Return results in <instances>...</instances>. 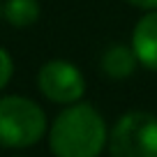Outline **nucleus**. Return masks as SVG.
Listing matches in <instances>:
<instances>
[{
    "label": "nucleus",
    "mask_w": 157,
    "mask_h": 157,
    "mask_svg": "<svg viewBox=\"0 0 157 157\" xmlns=\"http://www.w3.org/2000/svg\"><path fill=\"white\" fill-rule=\"evenodd\" d=\"M106 146V125L90 104L67 106L51 125L49 148L56 157H99Z\"/></svg>",
    "instance_id": "obj_1"
},
{
    "label": "nucleus",
    "mask_w": 157,
    "mask_h": 157,
    "mask_svg": "<svg viewBox=\"0 0 157 157\" xmlns=\"http://www.w3.org/2000/svg\"><path fill=\"white\" fill-rule=\"evenodd\" d=\"M46 132L44 111L28 97L10 95L0 99V146L28 148Z\"/></svg>",
    "instance_id": "obj_2"
},
{
    "label": "nucleus",
    "mask_w": 157,
    "mask_h": 157,
    "mask_svg": "<svg viewBox=\"0 0 157 157\" xmlns=\"http://www.w3.org/2000/svg\"><path fill=\"white\" fill-rule=\"evenodd\" d=\"M111 157H157V118L143 111L125 113L109 136Z\"/></svg>",
    "instance_id": "obj_3"
},
{
    "label": "nucleus",
    "mask_w": 157,
    "mask_h": 157,
    "mask_svg": "<svg viewBox=\"0 0 157 157\" xmlns=\"http://www.w3.org/2000/svg\"><path fill=\"white\" fill-rule=\"evenodd\" d=\"M37 83L46 99L58 102V104H74L86 93L83 74L76 69V65L67 63V60L44 63L42 69H39Z\"/></svg>",
    "instance_id": "obj_4"
},
{
    "label": "nucleus",
    "mask_w": 157,
    "mask_h": 157,
    "mask_svg": "<svg viewBox=\"0 0 157 157\" xmlns=\"http://www.w3.org/2000/svg\"><path fill=\"white\" fill-rule=\"evenodd\" d=\"M132 49L143 67L157 72V10L141 16L132 33Z\"/></svg>",
    "instance_id": "obj_5"
},
{
    "label": "nucleus",
    "mask_w": 157,
    "mask_h": 157,
    "mask_svg": "<svg viewBox=\"0 0 157 157\" xmlns=\"http://www.w3.org/2000/svg\"><path fill=\"white\" fill-rule=\"evenodd\" d=\"M136 53L134 49L125 44H113L106 53L102 56V69L111 78H125L136 69Z\"/></svg>",
    "instance_id": "obj_6"
},
{
    "label": "nucleus",
    "mask_w": 157,
    "mask_h": 157,
    "mask_svg": "<svg viewBox=\"0 0 157 157\" xmlns=\"http://www.w3.org/2000/svg\"><path fill=\"white\" fill-rule=\"evenodd\" d=\"M2 16L14 28H28L39 19V2L37 0H5Z\"/></svg>",
    "instance_id": "obj_7"
},
{
    "label": "nucleus",
    "mask_w": 157,
    "mask_h": 157,
    "mask_svg": "<svg viewBox=\"0 0 157 157\" xmlns=\"http://www.w3.org/2000/svg\"><path fill=\"white\" fill-rule=\"evenodd\" d=\"M12 58L10 53H7L5 49H0V90L5 88L7 83H10V78H12Z\"/></svg>",
    "instance_id": "obj_8"
},
{
    "label": "nucleus",
    "mask_w": 157,
    "mask_h": 157,
    "mask_svg": "<svg viewBox=\"0 0 157 157\" xmlns=\"http://www.w3.org/2000/svg\"><path fill=\"white\" fill-rule=\"evenodd\" d=\"M127 2L139 10H157V0H127Z\"/></svg>",
    "instance_id": "obj_9"
},
{
    "label": "nucleus",
    "mask_w": 157,
    "mask_h": 157,
    "mask_svg": "<svg viewBox=\"0 0 157 157\" xmlns=\"http://www.w3.org/2000/svg\"><path fill=\"white\" fill-rule=\"evenodd\" d=\"M0 16H2V2H0Z\"/></svg>",
    "instance_id": "obj_10"
}]
</instances>
